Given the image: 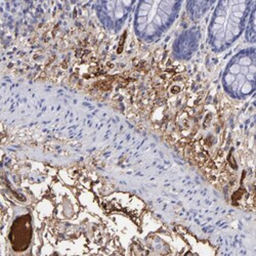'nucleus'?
<instances>
[{"label":"nucleus","mask_w":256,"mask_h":256,"mask_svg":"<svg viewBox=\"0 0 256 256\" xmlns=\"http://www.w3.org/2000/svg\"><path fill=\"white\" fill-rule=\"evenodd\" d=\"M10 238L14 250L22 251L27 249L32 238V228L29 216H20L14 222Z\"/></svg>","instance_id":"obj_5"},{"label":"nucleus","mask_w":256,"mask_h":256,"mask_svg":"<svg viewBox=\"0 0 256 256\" xmlns=\"http://www.w3.org/2000/svg\"><path fill=\"white\" fill-rule=\"evenodd\" d=\"M180 2H142L134 16L136 35L146 42L160 38L174 23L180 10Z\"/></svg>","instance_id":"obj_2"},{"label":"nucleus","mask_w":256,"mask_h":256,"mask_svg":"<svg viewBox=\"0 0 256 256\" xmlns=\"http://www.w3.org/2000/svg\"><path fill=\"white\" fill-rule=\"evenodd\" d=\"M213 2H194L188 4V12L192 18L197 20L202 18V16L210 8Z\"/></svg>","instance_id":"obj_7"},{"label":"nucleus","mask_w":256,"mask_h":256,"mask_svg":"<svg viewBox=\"0 0 256 256\" xmlns=\"http://www.w3.org/2000/svg\"><path fill=\"white\" fill-rule=\"evenodd\" d=\"M254 4L250 2H220L213 12L208 30L211 48L224 52L234 44L246 28Z\"/></svg>","instance_id":"obj_1"},{"label":"nucleus","mask_w":256,"mask_h":256,"mask_svg":"<svg viewBox=\"0 0 256 256\" xmlns=\"http://www.w3.org/2000/svg\"><path fill=\"white\" fill-rule=\"evenodd\" d=\"M200 33L196 29H190L184 32L174 44V52L180 58H188L193 54L199 44Z\"/></svg>","instance_id":"obj_6"},{"label":"nucleus","mask_w":256,"mask_h":256,"mask_svg":"<svg viewBox=\"0 0 256 256\" xmlns=\"http://www.w3.org/2000/svg\"><path fill=\"white\" fill-rule=\"evenodd\" d=\"M256 54L254 48H247L234 56L224 72L222 85L226 92L234 98L251 96L256 86Z\"/></svg>","instance_id":"obj_3"},{"label":"nucleus","mask_w":256,"mask_h":256,"mask_svg":"<svg viewBox=\"0 0 256 256\" xmlns=\"http://www.w3.org/2000/svg\"><path fill=\"white\" fill-rule=\"evenodd\" d=\"M134 2H102L98 6V14L102 24L110 31L117 32L130 16Z\"/></svg>","instance_id":"obj_4"}]
</instances>
